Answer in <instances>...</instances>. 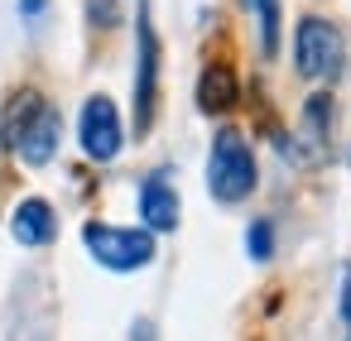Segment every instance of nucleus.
<instances>
[{"label":"nucleus","mask_w":351,"mask_h":341,"mask_svg":"<svg viewBox=\"0 0 351 341\" xmlns=\"http://www.w3.org/2000/svg\"><path fill=\"white\" fill-rule=\"evenodd\" d=\"M63 144V116L39 92H15L0 111V149H10L25 168H49Z\"/></svg>","instance_id":"f257e3e1"},{"label":"nucleus","mask_w":351,"mask_h":341,"mask_svg":"<svg viewBox=\"0 0 351 341\" xmlns=\"http://www.w3.org/2000/svg\"><path fill=\"white\" fill-rule=\"evenodd\" d=\"M260 188V164L255 149L241 130H217L212 149H207V192L221 207H241L250 192Z\"/></svg>","instance_id":"f03ea898"},{"label":"nucleus","mask_w":351,"mask_h":341,"mask_svg":"<svg viewBox=\"0 0 351 341\" xmlns=\"http://www.w3.org/2000/svg\"><path fill=\"white\" fill-rule=\"evenodd\" d=\"M82 245L111 274H135V269L154 264V250H159L149 226H111V221H87L82 226Z\"/></svg>","instance_id":"7ed1b4c3"},{"label":"nucleus","mask_w":351,"mask_h":341,"mask_svg":"<svg viewBox=\"0 0 351 341\" xmlns=\"http://www.w3.org/2000/svg\"><path fill=\"white\" fill-rule=\"evenodd\" d=\"M346 63V39L332 20L322 15H303L293 29V68L308 82H332Z\"/></svg>","instance_id":"20e7f679"},{"label":"nucleus","mask_w":351,"mask_h":341,"mask_svg":"<svg viewBox=\"0 0 351 341\" xmlns=\"http://www.w3.org/2000/svg\"><path fill=\"white\" fill-rule=\"evenodd\" d=\"M159 101V34L149 25V5L140 0L135 15V135H149Z\"/></svg>","instance_id":"39448f33"},{"label":"nucleus","mask_w":351,"mask_h":341,"mask_svg":"<svg viewBox=\"0 0 351 341\" xmlns=\"http://www.w3.org/2000/svg\"><path fill=\"white\" fill-rule=\"evenodd\" d=\"M77 144H82V154H87L92 164L121 159V149H125V125H121V111H116L111 97L97 92V97L82 101V111H77Z\"/></svg>","instance_id":"423d86ee"},{"label":"nucleus","mask_w":351,"mask_h":341,"mask_svg":"<svg viewBox=\"0 0 351 341\" xmlns=\"http://www.w3.org/2000/svg\"><path fill=\"white\" fill-rule=\"evenodd\" d=\"M140 221H145L154 236L178 231V221H183V202H178V188H173L169 173H149V178L140 183Z\"/></svg>","instance_id":"0eeeda50"},{"label":"nucleus","mask_w":351,"mask_h":341,"mask_svg":"<svg viewBox=\"0 0 351 341\" xmlns=\"http://www.w3.org/2000/svg\"><path fill=\"white\" fill-rule=\"evenodd\" d=\"M10 236L25 245V250H44L58 240V212L49 197H25L15 212H10Z\"/></svg>","instance_id":"6e6552de"},{"label":"nucleus","mask_w":351,"mask_h":341,"mask_svg":"<svg viewBox=\"0 0 351 341\" xmlns=\"http://www.w3.org/2000/svg\"><path fill=\"white\" fill-rule=\"evenodd\" d=\"M236 101H241V77H236V68L207 63L202 77H197V106H202L207 116H221V111H231Z\"/></svg>","instance_id":"1a4fd4ad"},{"label":"nucleus","mask_w":351,"mask_h":341,"mask_svg":"<svg viewBox=\"0 0 351 341\" xmlns=\"http://www.w3.org/2000/svg\"><path fill=\"white\" fill-rule=\"evenodd\" d=\"M245 10L255 15L260 29V58H279V34H284V15H279V0H245Z\"/></svg>","instance_id":"9d476101"},{"label":"nucleus","mask_w":351,"mask_h":341,"mask_svg":"<svg viewBox=\"0 0 351 341\" xmlns=\"http://www.w3.org/2000/svg\"><path fill=\"white\" fill-rule=\"evenodd\" d=\"M303 130L313 135V144L327 140V130H332V97H327V92L308 97V106H303Z\"/></svg>","instance_id":"9b49d317"},{"label":"nucleus","mask_w":351,"mask_h":341,"mask_svg":"<svg viewBox=\"0 0 351 341\" xmlns=\"http://www.w3.org/2000/svg\"><path fill=\"white\" fill-rule=\"evenodd\" d=\"M245 250H250L255 264H265V260L274 255V221H269V216L250 221V231H245Z\"/></svg>","instance_id":"f8f14e48"},{"label":"nucleus","mask_w":351,"mask_h":341,"mask_svg":"<svg viewBox=\"0 0 351 341\" xmlns=\"http://www.w3.org/2000/svg\"><path fill=\"white\" fill-rule=\"evenodd\" d=\"M87 5H92V25H97V29L121 25V15H116V5H111V0H87Z\"/></svg>","instance_id":"ddd939ff"},{"label":"nucleus","mask_w":351,"mask_h":341,"mask_svg":"<svg viewBox=\"0 0 351 341\" xmlns=\"http://www.w3.org/2000/svg\"><path fill=\"white\" fill-rule=\"evenodd\" d=\"M337 307H341V322H346V336H351V264L341 269V298H337Z\"/></svg>","instance_id":"4468645a"},{"label":"nucleus","mask_w":351,"mask_h":341,"mask_svg":"<svg viewBox=\"0 0 351 341\" xmlns=\"http://www.w3.org/2000/svg\"><path fill=\"white\" fill-rule=\"evenodd\" d=\"M15 10H20V20H44V10H49V0H15Z\"/></svg>","instance_id":"2eb2a0df"}]
</instances>
